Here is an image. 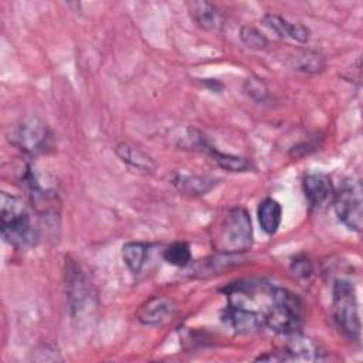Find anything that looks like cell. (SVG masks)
<instances>
[{"label":"cell","instance_id":"cell-1","mask_svg":"<svg viewBox=\"0 0 363 363\" xmlns=\"http://www.w3.org/2000/svg\"><path fill=\"white\" fill-rule=\"evenodd\" d=\"M1 235L10 245L24 250L38 241V230L26 204L6 191L1 193Z\"/></svg>","mask_w":363,"mask_h":363},{"label":"cell","instance_id":"cell-2","mask_svg":"<svg viewBox=\"0 0 363 363\" xmlns=\"http://www.w3.org/2000/svg\"><path fill=\"white\" fill-rule=\"evenodd\" d=\"M265 326L271 330L289 336L298 333L302 326V302L291 291L271 286V302L264 313Z\"/></svg>","mask_w":363,"mask_h":363},{"label":"cell","instance_id":"cell-3","mask_svg":"<svg viewBox=\"0 0 363 363\" xmlns=\"http://www.w3.org/2000/svg\"><path fill=\"white\" fill-rule=\"evenodd\" d=\"M333 319L342 333L350 340L360 337V316L354 285L345 278H337L332 289Z\"/></svg>","mask_w":363,"mask_h":363},{"label":"cell","instance_id":"cell-4","mask_svg":"<svg viewBox=\"0 0 363 363\" xmlns=\"http://www.w3.org/2000/svg\"><path fill=\"white\" fill-rule=\"evenodd\" d=\"M252 244V225L251 218L245 208H231L221 221L217 247L221 252L241 254Z\"/></svg>","mask_w":363,"mask_h":363},{"label":"cell","instance_id":"cell-5","mask_svg":"<svg viewBox=\"0 0 363 363\" xmlns=\"http://www.w3.org/2000/svg\"><path fill=\"white\" fill-rule=\"evenodd\" d=\"M335 213L347 228L360 233L363 227V197L360 182L354 179L343 180L333 193Z\"/></svg>","mask_w":363,"mask_h":363},{"label":"cell","instance_id":"cell-6","mask_svg":"<svg viewBox=\"0 0 363 363\" xmlns=\"http://www.w3.org/2000/svg\"><path fill=\"white\" fill-rule=\"evenodd\" d=\"M10 142L28 155H40L52 147V133L44 122L28 119L13 128Z\"/></svg>","mask_w":363,"mask_h":363},{"label":"cell","instance_id":"cell-7","mask_svg":"<svg viewBox=\"0 0 363 363\" xmlns=\"http://www.w3.org/2000/svg\"><path fill=\"white\" fill-rule=\"evenodd\" d=\"M65 281L69 308L72 315L77 316L91 302V284L81 267L72 259H67L65 262Z\"/></svg>","mask_w":363,"mask_h":363},{"label":"cell","instance_id":"cell-8","mask_svg":"<svg viewBox=\"0 0 363 363\" xmlns=\"http://www.w3.org/2000/svg\"><path fill=\"white\" fill-rule=\"evenodd\" d=\"M221 319L240 335H248L258 332L265 326L264 313L257 309H250L244 306L228 305L221 315Z\"/></svg>","mask_w":363,"mask_h":363},{"label":"cell","instance_id":"cell-9","mask_svg":"<svg viewBox=\"0 0 363 363\" xmlns=\"http://www.w3.org/2000/svg\"><path fill=\"white\" fill-rule=\"evenodd\" d=\"M289 342L275 354L259 356V360H295V362H312L319 359V349L313 340L301 336L298 333L289 335Z\"/></svg>","mask_w":363,"mask_h":363},{"label":"cell","instance_id":"cell-10","mask_svg":"<svg viewBox=\"0 0 363 363\" xmlns=\"http://www.w3.org/2000/svg\"><path fill=\"white\" fill-rule=\"evenodd\" d=\"M303 193L312 208H320L333 199V186L330 177L325 173H309L303 179Z\"/></svg>","mask_w":363,"mask_h":363},{"label":"cell","instance_id":"cell-11","mask_svg":"<svg viewBox=\"0 0 363 363\" xmlns=\"http://www.w3.org/2000/svg\"><path fill=\"white\" fill-rule=\"evenodd\" d=\"M176 311L173 299L167 296H153L138 311V320L147 326H156L169 320Z\"/></svg>","mask_w":363,"mask_h":363},{"label":"cell","instance_id":"cell-12","mask_svg":"<svg viewBox=\"0 0 363 363\" xmlns=\"http://www.w3.org/2000/svg\"><path fill=\"white\" fill-rule=\"evenodd\" d=\"M191 18L204 30L220 31L225 24L224 14L218 7L208 1H189L187 3Z\"/></svg>","mask_w":363,"mask_h":363},{"label":"cell","instance_id":"cell-13","mask_svg":"<svg viewBox=\"0 0 363 363\" xmlns=\"http://www.w3.org/2000/svg\"><path fill=\"white\" fill-rule=\"evenodd\" d=\"M262 23L279 37H286L298 43H306L309 40V28L301 23H291L277 14H265Z\"/></svg>","mask_w":363,"mask_h":363},{"label":"cell","instance_id":"cell-14","mask_svg":"<svg viewBox=\"0 0 363 363\" xmlns=\"http://www.w3.org/2000/svg\"><path fill=\"white\" fill-rule=\"evenodd\" d=\"M115 150H116V155L121 157V160H123L138 172L153 173L156 169L153 159L147 153L136 147L135 145L123 142V143H119Z\"/></svg>","mask_w":363,"mask_h":363},{"label":"cell","instance_id":"cell-15","mask_svg":"<svg viewBox=\"0 0 363 363\" xmlns=\"http://www.w3.org/2000/svg\"><path fill=\"white\" fill-rule=\"evenodd\" d=\"M172 183L183 194L201 196V194L208 193L217 184V180L213 177H207V176L176 174V176H173Z\"/></svg>","mask_w":363,"mask_h":363},{"label":"cell","instance_id":"cell-16","mask_svg":"<svg viewBox=\"0 0 363 363\" xmlns=\"http://www.w3.org/2000/svg\"><path fill=\"white\" fill-rule=\"evenodd\" d=\"M282 220L281 204L275 199H264L258 206V221L262 231L268 235H274Z\"/></svg>","mask_w":363,"mask_h":363},{"label":"cell","instance_id":"cell-17","mask_svg":"<svg viewBox=\"0 0 363 363\" xmlns=\"http://www.w3.org/2000/svg\"><path fill=\"white\" fill-rule=\"evenodd\" d=\"M149 245L140 241H130L122 247V258L132 274H139L147 259Z\"/></svg>","mask_w":363,"mask_h":363},{"label":"cell","instance_id":"cell-18","mask_svg":"<svg viewBox=\"0 0 363 363\" xmlns=\"http://www.w3.org/2000/svg\"><path fill=\"white\" fill-rule=\"evenodd\" d=\"M201 152L208 153L220 167L228 170V172H247L250 169V162L245 157L230 155V153H223L218 152L216 147H213L207 140L204 142L203 147L200 149Z\"/></svg>","mask_w":363,"mask_h":363},{"label":"cell","instance_id":"cell-19","mask_svg":"<svg viewBox=\"0 0 363 363\" xmlns=\"http://www.w3.org/2000/svg\"><path fill=\"white\" fill-rule=\"evenodd\" d=\"M163 259L174 267L186 268L191 264V251L187 242L176 241L163 250Z\"/></svg>","mask_w":363,"mask_h":363},{"label":"cell","instance_id":"cell-20","mask_svg":"<svg viewBox=\"0 0 363 363\" xmlns=\"http://www.w3.org/2000/svg\"><path fill=\"white\" fill-rule=\"evenodd\" d=\"M240 38L244 43V45H247L248 48L255 50V51L265 50L267 45H268L267 37L259 30H257L255 27H251V26H242L241 27Z\"/></svg>","mask_w":363,"mask_h":363},{"label":"cell","instance_id":"cell-21","mask_svg":"<svg viewBox=\"0 0 363 363\" xmlns=\"http://www.w3.org/2000/svg\"><path fill=\"white\" fill-rule=\"evenodd\" d=\"M298 62L295 64L296 69L306 71V72H319L325 67V60L318 52L312 51H302L301 55L296 57Z\"/></svg>","mask_w":363,"mask_h":363},{"label":"cell","instance_id":"cell-22","mask_svg":"<svg viewBox=\"0 0 363 363\" xmlns=\"http://www.w3.org/2000/svg\"><path fill=\"white\" fill-rule=\"evenodd\" d=\"M245 91L248 92V95L252 99H255L258 102H264L268 95V89L259 78H248L245 81Z\"/></svg>","mask_w":363,"mask_h":363},{"label":"cell","instance_id":"cell-23","mask_svg":"<svg viewBox=\"0 0 363 363\" xmlns=\"http://www.w3.org/2000/svg\"><path fill=\"white\" fill-rule=\"evenodd\" d=\"M291 271L298 278H308L312 274V265L308 258H295L291 264Z\"/></svg>","mask_w":363,"mask_h":363}]
</instances>
